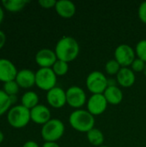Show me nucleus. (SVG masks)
I'll return each mask as SVG.
<instances>
[{
    "mask_svg": "<svg viewBox=\"0 0 146 147\" xmlns=\"http://www.w3.org/2000/svg\"><path fill=\"white\" fill-rule=\"evenodd\" d=\"M3 18H4L3 8V6L0 5V25H1V23L3 22Z\"/></svg>",
    "mask_w": 146,
    "mask_h": 147,
    "instance_id": "32",
    "label": "nucleus"
},
{
    "mask_svg": "<svg viewBox=\"0 0 146 147\" xmlns=\"http://www.w3.org/2000/svg\"><path fill=\"white\" fill-rule=\"evenodd\" d=\"M19 85L17 84V83L13 80V81H9L7 83L3 84V90L9 96H16L17 93L19 92Z\"/></svg>",
    "mask_w": 146,
    "mask_h": 147,
    "instance_id": "23",
    "label": "nucleus"
},
{
    "mask_svg": "<svg viewBox=\"0 0 146 147\" xmlns=\"http://www.w3.org/2000/svg\"><path fill=\"white\" fill-rule=\"evenodd\" d=\"M135 56V50L127 44H121L114 50V59L121 67L130 66L136 59Z\"/></svg>",
    "mask_w": 146,
    "mask_h": 147,
    "instance_id": "7",
    "label": "nucleus"
},
{
    "mask_svg": "<svg viewBox=\"0 0 146 147\" xmlns=\"http://www.w3.org/2000/svg\"><path fill=\"white\" fill-rule=\"evenodd\" d=\"M108 86V79L99 71L90 72L86 78V87L89 92L94 94H103Z\"/></svg>",
    "mask_w": 146,
    "mask_h": 147,
    "instance_id": "5",
    "label": "nucleus"
},
{
    "mask_svg": "<svg viewBox=\"0 0 146 147\" xmlns=\"http://www.w3.org/2000/svg\"><path fill=\"white\" fill-rule=\"evenodd\" d=\"M66 102L71 108L80 109L87 103V96L85 91L78 86H71L66 90Z\"/></svg>",
    "mask_w": 146,
    "mask_h": 147,
    "instance_id": "8",
    "label": "nucleus"
},
{
    "mask_svg": "<svg viewBox=\"0 0 146 147\" xmlns=\"http://www.w3.org/2000/svg\"><path fill=\"white\" fill-rule=\"evenodd\" d=\"M3 140H4V134H3V133L0 130V144L3 143Z\"/></svg>",
    "mask_w": 146,
    "mask_h": 147,
    "instance_id": "33",
    "label": "nucleus"
},
{
    "mask_svg": "<svg viewBox=\"0 0 146 147\" xmlns=\"http://www.w3.org/2000/svg\"><path fill=\"white\" fill-rule=\"evenodd\" d=\"M116 78L118 84L124 88H129L133 86L136 81L134 71L129 67H121L116 75Z\"/></svg>",
    "mask_w": 146,
    "mask_h": 147,
    "instance_id": "16",
    "label": "nucleus"
},
{
    "mask_svg": "<svg viewBox=\"0 0 146 147\" xmlns=\"http://www.w3.org/2000/svg\"><path fill=\"white\" fill-rule=\"evenodd\" d=\"M52 69L57 77L65 76V74H67L69 71V63L58 59L52 65Z\"/></svg>",
    "mask_w": 146,
    "mask_h": 147,
    "instance_id": "21",
    "label": "nucleus"
},
{
    "mask_svg": "<svg viewBox=\"0 0 146 147\" xmlns=\"http://www.w3.org/2000/svg\"><path fill=\"white\" fill-rule=\"evenodd\" d=\"M54 52L58 59L69 63L77 59L80 52V47L75 38L64 36L57 42Z\"/></svg>",
    "mask_w": 146,
    "mask_h": 147,
    "instance_id": "1",
    "label": "nucleus"
},
{
    "mask_svg": "<svg viewBox=\"0 0 146 147\" xmlns=\"http://www.w3.org/2000/svg\"><path fill=\"white\" fill-rule=\"evenodd\" d=\"M138 15H139L140 21L146 24V1L141 3V4L139 5Z\"/></svg>",
    "mask_w": 146,
    "mask_h": 147,
    "instance_id": "27",
    "label": "nucleus"
},
{
    "mask_svg": "<svg viewBox=\"0 0 146 147\" xmlns=\"http://www.w3.org/2000/svg\"><path fill=\"white\" fill-rule=\"evenodd\" d=\"M135 53L139 59L146 63V40H139L135 47Z\"/></svg>",
    "mask_w": 146,
    "mask_h": 147,
    "instance_id": "25",
    "label": "nucleus"
},
{
    "mask_svg": "<svg viewBox=\"0 0 146 147\" xmlns=\"http://www.w3.org/2000/svg\"><path fill=\"white\" fill-rule=\"evenodd\" d=\"M6 42V35L3 31L0 30V50L4 47Z\"/></svg>",
    "mask_w": 146,
    "mask_h": 147,
    "instance_id": "29",
    "label": "nucleus"
},
{
    "mask_svg": "<svg viewBox=\"0 0 146 147\" xmlns=\"http://www.w3.org/2000/svg\"><path fill=\"white\" fill-rule=\"evenodd\" d=\"M143 72H144L145 76V77H146V65H145V70H144V71H143Z\"/></svg>",
    "mask_w": 146,
    "mask_h": 147,
    "instance_id": "34",
    "label": "nucleus"
},
{
    "mask_svg": "<svg viewBox=\"0 0 146 147\" xmlns=\"http://www.w3.org/2000/svg\"><path fill=\"white\" fill-rule=\"evenodd\" d=\"M39 101H40V98L37 93H35L34 91H31V90L25 92L21 98L22 105L29 110H31L37 105H39Z\"/></svg>",
    "mask_w": 146,
    "mask_h": 147,
    "instance_id": "18",
    "label": "nucleus"
},
{
    "mask_svg": "<svg viewBox=\"0 0 146 147\" xmlns=\"http://www.w3.org/2000/svg\"><path fill=\"white\" fill-rule=\"evenodd\" d=\"M103 95L108 103L111 105H118L123 100V92L116 84H109Z\"/></svg>",
    "mask_w": 146,
    "mask_h": 147,
    "instance_id": "17",
    "label": "nucleus"
},
{
    "mask_svg": "<svg viewBox=\"0 0 146 147\" xmlns=\"http://www.w3.org/2000/svg\"><path fill=\"white\" fill-rule=\"evenodd\" d=\"M55 10L58 15L63 18H71L76 14V5L70 0H59L57 1L55 5Z\"/></svg>",
    "mask_w": 146,
    "mask_h": 147,
    "instance_id": "15",
    "label": "nucleus"
},
{
    "mask_svg": "<svg viewBox=\"0 0 146 147\" xmlns=\"http://www.w3.org/2000/svg\"><path fill=\"white\" fill-rule=\"evenodd\" d=\"M57 60L55 52L48 48H42L35 54V62L40 68H52Z\"/></svg>",
    "mask_w": 146,
    "mask_h": 147,
    "instance_id": "11",
    "label": "nucleus"
},
{
    "mask_svg": "<svg viewBox=\"0 0 146 147\" xmlns=\"http://www.w3.org/2000/svg\"><path fill=\"white\" fill-rule=\"evenodd\" d=\"M18 73V71L15 65L7 59H0V81L4 83L13 81L15 79V77Z\"/></svg>",
    "mask_w": 146,
    "mask_h": 147,
    "instance_id": "12",
    "label": "nucleus"
},
{
    "mask_svg": "<svg viewBox=\"0 0 146 147\" xmlns=\"http://www.w3.org/2000/svg\"><path fill=\"white\" fill-rule=\"evenodd\" d=\"M86 134H87V140H88V141L92 146L97 147L103 146L105 138H104L103 133L100 129L94 127L91 130H89Z\"/></svg>",
    "mask_w": 146,
    "mask_h": 147,
    "instance_id": "19",
    "label": "nucleus"
},
{
    "mask_svg": "<svg viewBox=\"0 0 146 147\" xmlns=\"http://www.w3.org/2000/svg\"><path fill=\"white\" fill-rule=\"evenodd\" d=\"M46 101L47 103L54 109L63 108L65 104H67L66 91H65L62 88L56 86L47 91Z\"/></svg>",
    "mask_w": 146,
    "mask_h": 147,
    "instance_id": "10",
    "label": "nucleus"
},
{
    "mask_svg": "<svg viewBox=\"0 0 146 147\" xmlns=\"http://www.w3.org/2000/svg\"><path fill=\"white\" fill-rule=\"evenodd\" d=\"M65 125L59 119H51L41 128V137L45 142H57L65 134Z\"/></svg>",
    "mask_w": 146,
    "mask_h": 147,
    "instance_id": "4",
    "label": "nucleus"
},
{
    "mask_svg": "<svg viewBox=\"0 0 146 147\" xmlns=\"http://www.w3.org/2000/svg\"><path fill=\"white\" fill-rule=\"evenodd\" d=\"M30 121V110L22 104L15 105L8 111L7 121L9 125L14 128L19 129L25 127Z\"/></svg>",
    "mask_w": 146,
    "mask_h": 147,
    "instance_id": "3",
    "label": "nucleus"
},
{
    "mask_svg": "<svg viewBox=\"0 0 146 147\" xmlns=\"http://www.w3.org/2000/svg\"><path fill=\"white\" fill-rule=\"evenodd\" d=\"M146 63L145 61H143L142 59L136 58L134 59V61L133 62V64L131 65V69L134 71V72H142L145 70Z\"/></svg>",
    "mask_w": 146,
    "mask_h": 147,
    "instance_id": "26",
    "label": "nucleus"
},
{
    "mask_svg": "<svg viewBox=\"0 0 146 147\" xmlns=\"http://www.w3.org/2000/svg\"><path fill=\"white\" fill-rule=\"evenodd\" d=\"M28 3V0H3L2 6L9 12H18L23 9Z\"/></svg>",
    "mask_w": 146,
    "mask_h": 147,
    "instance_id": "20",
    "label": "nucleus"
},
{
    "mask_svg": "<svg viewBox=\"0 0 146 147\" xmlns=\"http://www.w3.org/2000/svg\"><path fill=\"white\" fill-rule=\"evenodd\" d=\"M15 81L20 88L29 89L35 85V73L29 69H22L18 71Z\"/></svg>",
    "mask_w": 146,
    "mask_h": 147,
    "instance_id": "14",
    "label": "nucleus"
},
{
    "mask_svg": "<svg viewBox=\"0 0 146 147\" xmlns=\"http://www.w3.org/2000/svg\"><path fill=\"white\" fill-rule=\"evenodd\" d=\"M30 117L33 122L43 126L51 120V111L46 106L39 104L30 110Z\"/></svg>",
    "mask_w": 146,
    "mask_h": 147,
    "instance_id": "13",
    "label": "nucleus"
},
{
    "mask_svg": "<svg viewBox=\"0 0 146 147\" xmlns=\"http://www.w3.org/2000/svg\"><path fill=\"white\" fill-rule=\"evenodd\" d=\"M100 147H108V146H100Z\"/></svg>",
    "mask_w": 146,
    "mask_h": 147,
    "instance_id": "35",
    "label": "nucleus"
},
{
    "mask_svg": "<svg viewBox=\"0 0 146 147\" xmlns=\"http://www.w3.org/2000/svg\"><path fill=\"white\" fill-rule=\"evenodd\" d=\"M69 122L73 129L80 133H88L94 128L95 117L87 109H77L69 116Z\"/></svg>",
    "mask_w": 146,
    "mask_h": 147,
    "instance_id": "2",
    "label": "nucleus"
},
{
    "mask_svg": "<svg viewBox=\"0 0 146 147\" xmlns=\"http://www.w3.org/2000/svg\"><path fill=\"white\" fill-rule=\"evenodd\" d=\"M12 105L10 97L3 90H0V116L10 109Z\"/></svg>",
    "mask_w": 146,
    "mask_h": 147,
    "instance_id": "22",
    "label": "nucleus"
},
{
    "mask_svg": "<svg viewBox=\"0 0 146 147\" xmlns=\"http://www.w3.org/2000/svg\"><path fill=\"white\" fill-rule=\"evenodd\" d=\"M120 69H121L120 65L114 59L108 60L106 63V65H105V71H106V72L108 75H111V76L117 75Z\"/></svg>",
    "mask_w": 146,
    "mask_h": 147,
    "instance_id": "24",
    "label": "nucleus"
},
{
    "mask_svg": "<svg viewBox=\"0 0 146 147\" xmlns=\"http://www.w3.org/2000/svg\"><path fill=\"white\" fill-rule=\"evenodd\" d=\"M42 147H60L57 142H45Z\"/></svg>",
    "mask_w": 146,
    "mask_h": 147,
    "instance_id": "31",
    "label": "nucleus"
},
{
    "mask_svg": "<svg viewBox=\"0 0 146 147\" xmlns=\"http://www.w3.org/2000/svg\"><path fill=\"white\" fill-rule=\"evenodd\" d=\"M108 102L103 94H94L87 101V110L92 115H100L105 112Z\"/></svg>",
    "mask_w": 146,
    "mask_h": 147,
    "instance_id": "9",
    "label": "nucleus"
},
{
    "mask_svg": "<svg viewBox=\"0 0 146 147\" xmlns=\"http://www.w3.org/2000/svg\"><path fill=\"white\" fill-rule=\"evenodd\" d=\"M57 76L52 68H40L35 72V85L45 91L56 87Z\"/></svg>",
    "mask_w": 146,
    "mask_h": 147,
    "instance_id": "6",
    "label": "nucleus"
},
{
    "mask_svg": "<svg viewBox=\"0 0 146 147\" xmlns=\"http://www.w3.org/2000/svg\"><path fill=\"white\" fill-rule=\"evenodd\" d=\"M38 3L43 9H52V8H55L57 1H55V0H40L38 2Z\"/></svg>",
    "mask_w": 146,
    "mask_h": 147,
    "instance_id": "28",
    "label": "nucleus"
},
{
    "mask_svg": "<svg viewBox=\"0 0 146 147\" xmlns=\"http://www.w3.org/2000/svg\"><path fill=\"white\" fill-rule=\"evenodd\" d=\"M22 147H40L38 143H36L35 141H33V140H28L27 142H25L23 144Z\"/></svg>",
    "mask_w": 146,
    "mask_h": 147,
    "instance_id": "30",
    "label": "nucleus"
}]
</instances>
